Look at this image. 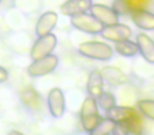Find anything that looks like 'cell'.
Instances as JSON below:
<instances>
[{"instance_id": "cell-1", "label": "cell", "mask_w": 154, "mask_h": 135, "mask_svg": "<svg viewBox=\"0 0 154 135\" xmlns=\"http://www.w3.org/2000/svg\"><path fill=\"white\" fill-rule=\"evenodd\" d=\"M78 52L90 59L107 61L113 56V49L110 44L101 41H86L78 47Z\"/></svg>"}, {"instance_id": "cell-2", "label": "cell", "mask_w": 154, "mask_h": 135, "mask_svg": "<svg viewBox=\"0 0 154 135\" xmlns=\"http://www.w3.org/2000/svg\"><path fill=\"white\" fill-rule=\"evenodd\" d=\"M98 106L96 99L93 97H86L80 109V122L85 131L90 132L100 120Z\"/></svg>"}, {"instance_id": "cell-3", "label": "cell", "mask_w": 154, "mask_h": 135, "mask_svg": "<svg viewBox=\"0 0 154 135\" xmlns=\"http://www.w3.org/2000/svg\"><path fill=\"white\" fill-rule=\"evenodd\" d=\"M71 18V24L77 30L87 34L97 35L100 34L103 29V24L99 22L93 15L88 13H82L75 15Z\"/></svg>"}, {"instance_id": "cell-4", "label": "cell", "mask_w": 154, "mask_h": 135, "mask_svg": "<svg viewBox=\"0 0 154 135\" xmlns=\"http://www.w3.org/2000/svg\"><path fill=\"white\" fill-rule=\"evenodd\" d=\"M58 62H59V59L57 56L54 54H50L40 59L33 60V62L28 68V73L32 77L45 76L47 74L52 73L57 68Z\"/></svg>"}, {"instance_id": "cell-5", "label": "cell", "mask_w": 154, "mask_h": 135, "mask_svg": "<svg viewBox=\"0 0 154 135\" xmlns=\"http://www.w3.org/2000/svg\"><path fill=\"white\" fill-rule=\"evenodd\" d=\"M57 45V37L50 33L45 36L38 37L31 49V58L37 60L52 54Z\"/></svg>"}, {"instance_id": "cell-6", "label": "cell", "mask_w": 154, "mask_h": 135, "mask_svg": "<svg viewBox=\"0 0 154 135\" xmlns=\"http://www.w3.org/2000/svg\"><path fill=\"white\" fill-rule=\"evenodd\" d=\"M100 34L107 40L113 41V42H119V41L130 39L131 35H132V30L127 24L117 22V23L112 24V26H103Z\"/></svg>"}, {"instance_id": "cell-7", "label": "cell", "mask_w": 154, "mask_h": 135, "mask_svg": "<svg viewBox=\"0 0 154 135\" xmlns=\"http://www.w3.org/2000/svg\"><path fill=\"white\" fill-rule=\"evenodd\" d=\"M48 108L54 118H59L63 115L66 110V99L61 89L54 88L48 94Z\"/></svg>"}, {"instance_id": "cell-8", "label": "cell", "mask_w": 154, "mask_h": 135, "mask_svg": "<svg viewBox=\"0 0 154 135\" xmlns=\"http://www.w3.org/2000/svg\"><path fill=\"white\" fill-rule=\"evenodd\" d=\"M90 11H91V15L94 16L105 26L117 23L118 19H119V16L113 11L112 8L105 5H101V3L92 5Z\"/></svg>"}, {"instance_id": "cell-9", "label": "cell", "mask_w": 154, "mask_h": 135, "mask_svg": "<svg viewBox=\"0 0 154 135\" xmlns=\"http://www.w3.org/2000/svg\"><path fill=\"white\" fill-rule=\"evenodd\" d=\"M92 5V0H66L60 7V12L62 15L73 17L78 14L87 13Z\"/></svg>"}, {"instance_id": "cell-10", "label": "cell", "mask_w": 154, "mask_h": 135, "mask_svg": "<svg viewBox=\"0 0 154 135\" xmlns=\"http://www.w3.org/2000/svg\"><path fill=\"white\" fill-rule=\"evenodd\" d=\"M57 22H58V15L55 12L48 11L45 13L41 14L40 17L37 20L36 29H35L37 36L38 37L45 36V35L52 33V31L55 29Z\"/></svg>"}, {"instance_id": "cell-11", "label": "cell", "mask_w": 154, "mask_h": 135, "mask_svg": "<svg viewBox=\"0 0 154 135\" xmlns=\"http://www.w3.org/2000/svg\"><path fill=\"white\" fill-rule=\"evenodd\" d=\"M130 14L131 19L137 28L143 31L154 30V13L148 10H134Z\"/></svg>"}, {"instance_id": "cell-12", "label": "cell", "mask_w": 154, "mask_h": 135, "mask_svg": "<svg viewBox=\"0 0 154 135\" xmlns=\"http://www.w3.org/2000/svg\"><path fill=\"white\" fill-rule=\"evenodd\" d=\"M136 44L138 52L146 61L154 64V41L145 33H139L136 36Z\"/></svg>"}, {"instance_id": "cell-13", "label": "cell", "mask_w": 154, "mask_h": 135, "mask_svg": "<svg viewBox=\"0 0 154 135\" xmlns=\"http://www.w3.org/2000/svg\"><path fill=\"white\" fill-rule=\"evenodd\" d=\"M136 112L137 111L134 109V108L115 105L112 108H110L109 110L106 111V117L116 124V122L126 121V120H128L129 118L132 117Z\"/></svg>"}, {"instance_id": "cell-14", "label": "cell", "mask_w": 154, "mask_h": 135, "mask_svg": "<svg viewBox=\"0 0 154 135\" xmlns=\"http://www.w3.org/2000/svg\"><path fill=\"white\" fill-rule=\"evenodd\" d=\"M87 91L90 97L96 99L103 92V78L98 70H93L87 82Z\"/></svg>"}, {"instance_id": "cell-15", "label": "cell", "mask_w": 154, "mask_h": 135, "mask_svg": "<svg viewBox=\"0 0 154 135\" xmlns=\"http://www.w3.org/2000/svg\"><path fill=\"white\" fill-rule=\"evenodd\" d=\"M100 73L103 79L113 86H122L128 81L126 74L115 66H106L101 70Z\"/></svg>"}, {"instance_id": "cell-16", "label": "cell", "mask_w": 154, "mask_h": 135, "mask_svg": "<svg viewBox=\"0 0 154 135\" xmlns=\"http://www.w3.org/2000/svg\"><path fill=\"white\" fill-rule=\"evenodd\" d=\"M21 99L23 103L28 108L32 110H38L41 106V98L38 95V93L34 90L33 88H26L21 92Z\"/></svg>"}, {"instance_id": "cell-17", "label": "cell", "mask_w": 154, "mask_h": 135, "mask_svg": "<svg viewBox=\"0 0 154 135\" xmlns=\"http://www.w3.org/2000/svg\"><path fill=\"white\" fill-rule=\"evenodd\" d=\"M114 50L124 57H133L138 53V47H137L136 42L131 41L130 39L115 42Z\"/></svg>"}, {"instance_id": "cell-18", "label": "cell", "mask_w": 154, "mask_h": 135, "mask_svg": "<svg viewBox=\"0 0 154 135\" xmlns=\"http://www.w3.org/2000/svg\"><path fill=\"white\" fill-rule=\"evenodd\" d=\"M127 121L129 129V134L131 135H143L145 127H143V120L141 118L140 114L135 113L132 117H130Z\"/></svg>"}, {"instance_id": "cell-19", "label": "cell", "mask_w": 154, "mask_h": 135, "mask_svg": "<svg viewBox=\"0 0 154 135\" xmlns=\"http://www.w3.org/2000/svg\"><path fill=\"white\" fill-rule=\"evenodd\" d=\"M115 126V122L106 118H100L98 124L89 132L90 135H109L112 133L113 128Z\"/></svg>"}, {"instance_id": "cell-20", "label": "cell", "mask_w": 154, "mask_h": 135, "mask_svg": "<svg viewBox=\"0 0 154 135\" xmlns=\"http://www.w3.org/2000/svg\"><path fill=\"white\" fill-rule=\"evenodd\" d=\"M97 106L101 108L103 111H107L110 108L116 105V98L112 93L110 92H103L98 97L96 98Z\"/></svg>"}, {"instance_id": "cell-21", "label": "cell", "mask_w": 154, "mask_h": 135, "mask_svg": "<svg viewBox=\"0 0 154 135\" xmlns=\"http://www.w3.org/2000/svg\"><path fill=\"white\" fill-rule=\"evenodd\" d=\"M138 109L146 117L154 120V100L153 99H141V100H139Z\"/></svg>"}, {"instance_id": "cell-22", "label": "cell", "mask_w": 154, "mask_h": 135, "mask_svg": "<svg viewBox=\"0 0 154 135\" xmlns=\"http://www.w3.org/2000/svg\"><path fill=\"white\" fill-rule=\"evenodd\" d=\"M112 9L118 16L130 14L132 11L127 0H114L112 3Z\"/></svg>"}, {"instance_id": "cell-23", "label": "cell", "mask_w": 154, "mask_h": 135, "mask_svg": "<svg viewBox=\"0 0 154 135\" xmlns=\"http://www.w3.org/2000/svg\"><path fill=\"white\" fill-rule=\"evenodd\" d=\"M131 10H146L149 7L151 0H127Z\"/></svg>"}, {"instance_id": "cell-24", "label": "cell", "mask_w": 154, "mask_h": 135, "mask_svg": "<svg viewBox=\"0 0 154 135\" xmlns=\"http://www.w3.org/2000/svg\"><path fill=\"white\" fill-rule=\"evenodd\" d=\"M112 135H129V129L127 121L116 122L111 133Z\"/></svg>"}, {"instance_id": "cell-25", "label": "cell", "mask_w": 154, "mask_h": 135, "mask_svg": "<svg viewBox=\"0 0 154 135\" xmlns=\"http://www.w3.org/2000/svg\"><path fill=\"white\" fill-rule=\"evenodd\" d=\"M9 77V73L3 66H0V82H5Z\"/></svg>"}, {"instance_id": "cell-26", "label": "cell", "mask_w": 154, "mask_h": 135, "mask_svg": "<svg viewBox=\"0 0 154 135\" xmlns=\"http://www.w3.org/2000/svg\"><path fill=\"white\" fill-rule=\"evenodd\" d=\"M9 135H24V134H22V133H21V132H19V131L12 130L11 132L9 133Z\"/></svg>"}, {"instance_id": "cell-27", "label": "cell", "mask_w": 154, "mask_h": 135, "mask_svg": "<svg viewBox=\"0 0 154 135\" xmlns=\"http://www.w3.org/2000/svg\"><path fill=\"white\" fill-rule=\"evenodd\" d=\"M1 1H2V0H0V2H1Z\"/></svg>"}, {"instance_id": "cell-28", "label": "cell", "mask_w": 154, "mask_h": 135, "mask_svg": "<svg viewBox=\"0 0 154 135\" xmlns=\"http://www.w3.org/2000/svg\"><path fill=\"white\" fill-rule=\"evenodd\" d=\"M109 135H112V134H109Z\"/></svg>"}]
</instances>
